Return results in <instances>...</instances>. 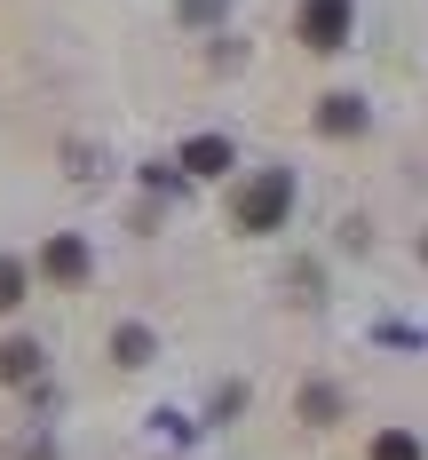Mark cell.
Instances as JSON below:
<instances>
[{
	"label": "cell",
	"instance_id": "cell-4",
	"mask_svg": "<svg viewBox=\"0 0 428 460\" xmlns=\"http://www.w3.org/2000/svg\"><path fill=\"white\" fill-rule=\"evenodd\" d=\"M0 381H16V389H24V381H40V341H24V333H16V341H0Z\"/></svg>",
	"mask_w": 428,
	"mask_h": 460
},
{
	"label": "cell",
	"instance_id": "cell-3",
	"mask_svg": "<svg viewBox=\"0 0 428 460\" xmlns=\"http://www.w3.org/2000/svg\"><path fill=\"white\" fill-rule=\"evenodd\" d=\"M40 270L56 278V286H80V278H88V246H80V238H48V246H40Z\"/></svg>",
	"mask_w": 428,
	"mask_h": 460
},
{
	"label": "cell",
	"instance_id": "cell-2",
	"mask_svg": "<svg viewBox=\"0 0 428 460\" xmlns=\"http://www.w3.org/2000/svg\"><path fill=\"white\" fill-rule=\"evenodd\" d=\"M293 32H301V48H318V56H333V48L349 40V0H301Z\"/></svg>",
	"mask_w": 428,
	"mask_h": 460
},
{
	"label": "cell",
	"instance_id": "cell-5",
	"mask_svg": "<svg viewBox=\"0 0 428 460\" xmlns=\"http://www.w3.org/2000/svg\"><path fill=\"white\" fill-rule=\"evenodd\" d=\"M231 159H238V151H231L223 136H198V143H183V167H190V175H231Z\"/></svg>",
	"mask_w": 428,
	"mask_h": 460
},
{
	"label": "cell",
	"instance_id": "cell-1",
	"mask_svg": "<svg viewBox=\"0 0 428 460\" xmlns=\"http://www.w3.org/2000/svg\"><path fill=\"white\" fill-rule=\"evenodd\" d=\"M285 207H293V175H285V167H262V175H254V183L231 199V223L262 238V230H278V223H285Z\"/></svg>",
	"mask_w": 428,
	"mask_h": 460
},
{
	"label": "cell",
	"instance_id": "cell-6",
	"mask_svg": "<svg viewBox=\"0 0 428 460\" xmlns=\"http://www.w3.org/2000/svg\"><path fill=\"white\" fill-rule=\"evenodd\" d=\"M318 128H326V136H357V128H365V103H357V95H326Z\"/></svg>",
	"mask_w": 428,
	"mask_h": 460
},
{
	"label": "cell",
	"instance_id": "cell-7",
	"mask_svg": "<svg viewBox=\"0 0 428 460\" xmlns=\"http://www.w3.org/2000/svg\"><path fill=\"white\" fill-rule=\"evenodd\" d=\"M111 349H119V366H151V333H143V325H119Z\"/></svg>",
	"mask_w": 428,
	"mask_h": 460
},
{
	"label": "cell",
	"instance_id": "cell-8",
	"mask_svg": "<svg viewBox=\"0 0 428 460\" xmlns=\"http://www.w3.org/2000/svg\"><path fill=\"white\" fill-rule=\"evenodd\" d=\"M373 460H421V445H413L405 429H380V437H373Z\"/></svg>",
	"mask_w": 428,
	"mask_h": 460
},
{
	"label": "cell",
	"instance_id": "cell-9",
	"mask_svg": "<svg viewBox=\"0 0 428 460\" xmlns=\"http://www.w3.org/2000/svg\"><path fill=\"white\" fill-rule=\"evenodd\" d=\"M16 302H24V262H8V254H0V318H8Z\"/></svg>",
	"mask_w": 428,
	"mask_h": 460
}]
</instances>
